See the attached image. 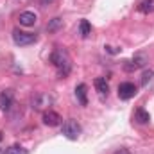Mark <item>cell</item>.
<instances>
[{"mask_svg": "<svg viewBox=\"0 0 154 154\" xmlns=\"http://www.w3.org/2000/svg\"><path fill=\"white\" fill-rule=\"evenodd\" d=\"M50 61L52 65L56 66V70L59 72L61 77H66L70 74V68H72V61H70V56L65 48H56L52 54H50Z\"/></svg>", "mask_w": 154, "mask_h": 154, "instance_id": "cell-1", "label": "cell"}, {"mask_svg": "<svg viewBox=\"0 0 154 154\" xmlns=\"http://www.w3.org/2000/svg\"><path fill=\"white\" fill-rule=\"evenodd\" d=\"M36 39H38V36L32 34V32H23V31H20V29H14V31H13V41H14L16 45H20V47L31 45V43H34Z\"/></svg>", "mask_w": 154, "mask_h": 154, "instance_id": "cell-2", "label": "cell"}, {"mask_svg": "<svg viewBox=\"0 0 154 154\" xmlns=\"http://www.w3.org/2000/svg\"><path fill=\"white\" fill-rule=\"evenodd\" d=\"M63 134H65L68 140H77L79 134H81V125H79V122L74 120V118L66 120V122L63 124Z\"/></svg>", "mask_w": 154, "mask_h": 154, "instance_id": "cell-3", "label": "cell"}, {"mask_svg": "<svg viewBox=\"0 0 154 154\" xmlns=\"http://www.w3.org/2000/svg\"><path fill=\"white\" fill-rule=\"evenodd\" d=\"M136 95V86L133 82H120L118 84V97L122 100H129Z\"/></svg>", "mask_w": 154, "mask_h": 154, "instance_id": "cell-4", "label": "cell"}, {"mask_svg": "<svg viewBox=\"0 0 154 154\" xmlns=\"http://www.w3.org/2000/svg\"><path fill=\"white\" fill-rule=\"evenodd\" d=\"M18 22H20V25H23V27H32V25L38 22V16H36V13H32V11H23V13H20Z\"/></svg>", "mask_w": 154, "mask_h": 154, "instance_id": "cell-5", "label": "cell"}, {"mask_svg": "<svg viewBox=\"0 0 154 154\" xmlns=\"http://www.w3.org/2000/svg\"><path fill=\"white\" fill-rule=\"evenodd\" d=\"M61 120H63V118L59 116V113H56V111H52V109H48V111L43 113V124L48 125V127H56V125H59Z\"/></svg>", "mask_w": 154, "mask_h": 154, "instance_id": "cell-6", "label": "cell"}, {"mask_svg": "<svg viewBox=\"0 0 154 154\" xmlns=\"http://www.w3.org/2000/svg\"><path fill=\"white\" fill-rule=\"evenodd\" d=\"M145 63H147V56H145V54H138V56H134L131 61H127L125 70H127V72H133V70H136V68H142Z\"/></svg>", "mask_w": 154, "mask_h": 154, "instance_id": "cell-7", "label": "cell"}, {"mask_svg": "<svg viewBox=\"0 0 154 154\" xmlns=\"http://www.w3.org/2000/svg\"><path fill=\"white\" fill-rule=\"evenodd\" d=\"M50 102H52V99H50L48 95H45V93H36V95L32 97V108H34V109H43V108H47Z\"/></svg>", "mask_w": 154, "mask_h": 154, "instance_id": "cell-8", "label": "cell"}, {"mask_svg": "<svg viewBox=\"0 0 154 154\" xmlns=\"http://www.w3.org/2000/svg\"><path fill=\"white\" fill-rule=\"evenodd\" d=\"M11 106H13V91L11 90H5V91L0 93V109L7 111Z\"/></svg>", "mask_w": 154, "mask_h": 154, "instance_id": "cell-9", "label": "cell"}, {"mask_svg": "<svg viewBox=\"0 0 154 154\" xmlns=\"http://www.w3.org/2000/svg\"><path fill=\"white\" fill-rule=\"evenodd\" d=\"M95 88H97V91H99V95H106L108 97V93H109V84H108V81L104 79V77H97L95 79Z\"/></svg>", "mask_w": 154, "mask_h": 154, "instance_id": "cell-10", "label": "cell"}, {"mask_svg": "<svg viewBox=\"0 0 154 154\" xmlns=\"http://www.w3.org/2000/svg\"><path fill=\"white\" fill-rule=\"evenodd\" d=\"M75 97L77 100H79V104L81 106H86L88 104V97H86V84H77L75 86Z\"/></svg>", "mask_w": 154, "mask_h": 154, "instance_id": "cell-11", "label": "cell"}, {"mask_svg": "<svg viewBox=\"0 0 154 154\" xmlns=\"http://www.w3.org/2000/svg\"><path fill=\"white\" fill-rule=\"evenodd\" d=\"M134 120H136L138 124H149V122H151V115H149L143 108H138V109L134 111Z\"/></svg>", "mask_w": 154, "mask_h": 154, "instance_id": "cell-12", "label": "cell"}, {"mask_svg": "<svg viewBox=\"0 0 154 154\" xmlns=\"http://www.w3.org/2000/svg\"><path fill=\"white\" fill-rule=\"evenodd\" d=\"M79 31H81V36H82V38H88V36L91 34V25H90V22H88V20H81Z\"/></svg>", "mask_w": 154, "mask_h": 154, "instance_id": "cell-13", "label": "cell"}, {"mask_svg": "<svg viewBox=\"0 0 154 154\" xmlns=\"http://www.w3.org/2000/svg\"><path fill=\"white\" fill-rule=\"evenodd\" d=\"M138 11H140V13H145V14H147V13H152L154 11V0H143V2L138 5Z\"/></svg>", "mask_w": 154, "mask_h": 154, "instance_id": "cell-14", "label": "cell"}, {"mask_svg": "<svg viewBox=\"0 0 154 154\" xmlns=\"http://www.w3.org/2000/svg\"><path fill=\"white\" fill-rule=\"evenodd\" d=\"M61 25H63V20H61V18H52V20L48 22L47 29H48L50 32H54V31H57V29H59Z\"/></svg>", "mask_w": 154, "mask_h": 154, "instance_id": "cell-15", "label": "cell"}, {"mask_svg": "<svg viewBox=\"0 0 154 154\" xmlns=\"http://www.w3.org/2000/svg\"><path fill=\"white\" fill-rule=\"evenodd\" d=\"M5 154H29V151L25 149V147H22V145H11Z\"/></svg>", "mask_w": 154, "mask_h": 154, "instance_id": "cell-16", "label": "cell"}, {"mask_svg": "<svg viewBox=\"0 0 154 154\" xmlns=\"http://www.w3.org/2000/svg\"><path fill=\"white\" fill-rule=\"evenodd\" d=\"M152 75H154L152 70H149V72H143V75H142V84H147V82L152 79Z\"/></svg>", "mask_w": 154, "mask_h": 154, "instance_id": "cell-17", "label": "cell"}, {"mask_svg": "<svg viewBox=\"0 0 154 154\" xmlns=\"http://www.w3.org/2000/svg\"><path fill=\"white\" fill-rule=\"evenodd\" d=\"M113 154H131V152H129L127 149H124V147H122V149H116V151H115Z\"/></svg>", "mask_w": 154, "mask_h": 154, "instance_id": "cell-18", "label": "cell"}, {"mask_svg": "<svg viewBox=\"0 0 154 154\" xmlns=\"http://www.w3.org/2000/svg\"><path fill=\"white\" fill-rule=\"evenodd\" d=\"M106 50H108V52H109V54H116V52H118V50H115V48H113V47H106Z\"/></svg>", "mask_w": 154, "mask_h": 154, "instance_id": "cell-19", "label": "cell"}, {"mask_svg": "<svg viewBox=\"0 0 154 154\" xmlns=\"http://www.w3.org/2000/svg\"><path fill=\"white\" fill-rule=\"evenodd\" d=\"M52 0H41V4H50Z\"/></svg>", "mask_w": 154, "mask_h": 154, "instance_id": "cell-20", "label": "cell"}, {"mask_svg": "<svg viewBox=\"0 0 154 154\" xmlns=\"http://www.w3.org/2000/svg\"><path fill=\"white\" fill-rule=\"evenodd\" d=\"M0 154H5V151H2V147H0Z\"/></svg>", "mask_w": 154, "mask_h": 154, "instance_id": "cell-21", "label": "cell"}, {"mask_svg": "<svg viewBox=\"0 0 154 154\" xmlns=\"http://www.w3.org/2000/svg\"><path fill=\"white\" fill-rule=\"evenodd\" d=\"M0 140H2V133H0Z\"/></svg>", "mask_w": 154, "mask_h": 154, "instance_id": "cell-22", "label": "cell"}]
</instances>
